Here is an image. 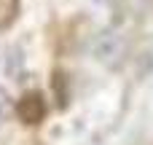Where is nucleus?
<instances>
[{
  "mask_svg": "<svg viewBox=\"0 0 153 145\" xmlns=\"http://www.w3.org/2000/svg\"><path fill=\"white\" fill-rule=\"evenodd\" d=\"M46 110H48V105H46V100H43L40 91H27V94L16 102V116H19V121L27 124V126H38V124L46 118Z\"/></svg>",
  "mask_w": 153,
  "mask_h": 145,
  "instance_id": "1",
  "label": "nucleus"
},
{
  "mask_svg": "<svg viewBox=\"0 0 153 145\" xmlns=\"http://www.w3.org/2000/svg\"><path fill=\"white\" fill-rule=\"evenodd\" d=\"M124 40L118 38V35H102L97 43H94V54H97V59L100 62H105V65H118L121 62V57H124Z\"/></svg>",
  "mask_w": 153,
  "mask_h": 145,
  "instance_id": "2",
  "label": "nucleus"
},
{
  "mask_svg": "<svg viewBox=\"0 0 153 145\" xmlns=\"http://www.w3.org/2000/svg\"><path fill=\"white\" fill-rule=\"evenodd\" d=\"M51 89H54V97H56V108L65 110V108L70 105V78H67V73H65L62 67L54 70V75H51Z\"/></svg>",
  "mask_w": 153,
  "mask_h": 145,
  "instance_id": "3",
  "label": "nucleus"
},
{
  "mask_svg": "<svg viewBox=\"0 0 153 145\" xmlns=\"http://www.w3.org/2000/svg\"><path fill=\"white\" fill-rule=\"evenodd\" d=\"M19 16V0H0V30H8Z\"/></svg>",
  "mask_w": 153,
  "mask_h": 145,
  "instance_id": "4",
  "label": "nucleus"
},
{
  "mask_svg": "<svg viewBox=\"0 0 153 145\" xmlns=\"http://www.w3.org/2000/svg\"><path fill=\"white\" fill-rule=\"evenodd\" d=\"M8 116H11V97H8L5 89L0 86V124L8 121Z\"/></svg>",
  "mask_w": 153,
  "mask_h": 145,
  "instance_id": "5",
  "label": "nucleus"
}]
</instances>
